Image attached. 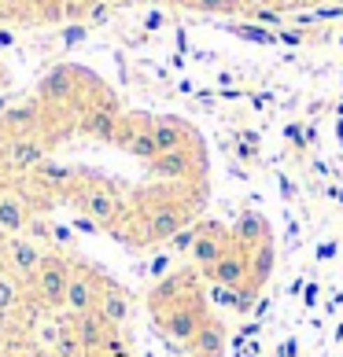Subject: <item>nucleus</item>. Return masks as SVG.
I'll list each match as a JSON object with an SVG mask.
<instances>
[{
    "label": "nucleus",
    "instance_id": "nucleus-9",
    "mask_svg": "<svg viewBox=\"0 0 343 357\" xmlns=\"http://www.w3.org/2000/svg\"><path fill=\"white\" fill-rule=\"evenodd\" d=\"M229 243H233V229H226V225H218V221H203V225H196V243L189 247V255H192L196 266L207 273L229 250Z\"/></svg>",
    "mask_w": 343,
    "mask_h": 357
},
{
    "label": "nucleus",
    "instance_id": "nucleus-24",
    "mask_svg": "<svg viewBox=\"0 0 343 357\" xmlns=\"http://www.w3.org/2000/svg\"><path fill=\"white\" fill-rule=\"evenodd\" d=\"M240 4H244L247 11H255V8H266V4H277V0H240Z\"/></svg>",
    "mask_w": 343,
    "mask_h": 357
},
{
    "label": "nucleus",
    "instance_id": "nucleus-11",
    "mask_svg": "<svg viewBox=\"0 0 343 357\" xmlns=\"http://www.w3.org/2000/svg\"><path fill=\"white\" fill-rule=\"evenodd\" d=\"M207 276H210L218 287H244L247 280H251V250L233 240L226 255H221L214 266L207 269Z\"/></svg>",
    "mask_w": 343,
    "mask_h": 357
},
{
    "label": "nucleus",
    "instance_id": "nucleus-7",
    "mask_svg": "<svg viewBox=\"0 0 343 357\" xmlns=\"http://www.w3.org/2000/svg\"><path fill=\"white\" fill-rule=\"evenodd\" d=\"M200 169H203V158L196 148L163 151L148 162V174L163 184H192V181H200Z\"/></svg>",
    "mask_w": 343,
    "mask_h": 357
},
{
    "label": "nucleus",
    "instance_id": "nucleus-20",
    "mask_svg": "<svg viewBox=\"0 0 343 357\" xmlns=\"http://www.w3.org/2000/svg\"><path fill=\"white\" fill-rule=\"evenodd\" d=\"M189 8L210 11V15H233V11H240L244 4H240V0H189Z\"/></svg>",
    "mask_w": 343,
    "mask_h": 357
},
{
    "label": "nucleus",
    "instance_id": "nucleus-17",
    "mask_svg": "<svg viewBox=\"0 0 343 357\" xmlns=\"http://www.w3.org/2000/svg\"><path fill=\"white\" fill-rule=\"evenodd\" d=\"M71 328H74V335H78V342H82V350H85V357H96V350L103 347V339H108L115 328H108L100 321V313H85V317H74L71 321Z\"/></svg>",
    "mask_w": 343,
    "mask_h": 357
},
{
    "label": "nucleus",
    "instance_id": "nucleus-5",
    "mask_svg": "<svg viewBox=\"0 0 343 357\" xmlns=\"http://www.w3.org/2000/svg\"><path fill=\"white\" fill-rule=\"evenodd\" d=\"M48 158V137H11L0 140V169L4 174L30 177Z\"/></svg>",
    "mask_w": 343,
    "mask_h": 357
},
{
    "label": "nucleus",
    "instance_id": "nucleus-1",
    "mask_svg": "<svg viewBox=\"0 0 343 357\" xmlns=\"http://www.w3.org/2000/svg\"><path fill=\"white\" fill-rule=\"evenodd\" d=\"M67 203L82 218H89L96 229H118L129 214V203L122 199V188L103 177H78L74 188L67 192Z\"/></svg>",
    "mask_w": 343,
    "mask_h": 357
},
{
    "label": "nucleus",
    "instance_id": "nucleus-23",
    "mask_svg": "<svg viewBox=\"0 0 343 357\" xmlns=\"http://www.w3.org/2000/svg\"><path fill=\"white\" fill-rule=\"evenodd\" d=\"M85 33H89V26H71V30H63V41H67V45H78Z\"/></svg>",
    "mask_w": 343,
    "mask_h": 357
},
{
    "label": "nucleus",
    "instance_id": "nucleus-2",
    "mask_svg": "<svg viewBox=\"0 0 343 357\" xmlns=\"http://www.w3.org/2000/svg\"><path fill=\"white\" fill-rule=\"evenodd\" d=\"M71 273H74V258L59 255V250H48L45 266L37 269V276L30 280V302L37 310H63L67 302V287H71Z\"/></svg>",
    "mask_w": 343,
    "mask_h": 357
},
{
    "label": "nucleus",
    "instance_id": "nucleus-26",
    "mask_svg": "<svg viewBox=\"0 0 343 357\" xmlns=\"http://www.w3.org/2000/svg\"><path fill=\"white\" fill-rule=\"evenodd\" d=\"M170 4H189V0H170Z\"/></svg>",
    "mask_w": 343,
    "mask_h": 357
},
{
    "label": "nucleus",
    "instance_id": "nucleus-8",
    "mask_svg": "<svg viewBox=\"0 0 343 357\" xmlns=\"http://www.w3.org/2000/svg\"><path fill=\"white\" fill-rule=\"evenodd\" d=\"M45 107L41 100H22V103H8V111L0 114V140L11 137H45Z\"/></svg>",
    "mask_w": 343,
    "mask_h": 357
},
{
    "label": "nucleus",
    "instance_id": "nucleus-18",
    "mask_svg": "<svg viewBox=\"0 0 343 357\" xmlns=\"http://www.w3.org/2000/svg\"><path fill=\"white\" fill-rule=\"evenodd\" d=\"M221 347H226V328H221L218 321H207L200 328V335L189 342L192 357H221Z\"/></svg>",
    "mask_w": 343,
    "mask_h": 357
},
{
    "label": "nucleus",
    "instance_id": "nucleus-21",
    "mask_svg": "<svg viewBox=\"0 0 343 357\" xmlns=\"http://www.w3.org/2000/svg\"><path fill=\"white\" fill-rule=\"evenodd\" d=\"M96 357H133V354H129V342L122 339V332H111L103 339V347L96 350Z\"/></svg>",
    "mask_w": 343,
    "mask_h": 357
},
{
    "label": "nucleus",
    "instance_id": "nucleus-10",
    "mask_svg": "<svg viewBox=\"0 0 343 357\" xmlns=\"http://www.w3.org/2000/svg\"><path fill=\"white\" fill-rule=\"evenodd\" d=\"M30 218H34L30 195H26L22 188H11V184H0V240L22 236Z\"/></svg>",
    "mask_w": 343,
    "mask_h": 357
},
{
    "label": "nucleus",
    "instance_id": "nucleus-14",
    "mask_svg": "<svg viewBox=\"0 0 343 357\" xmlns=\"http://www.w3.org/2000/svg\"><path fill=\"white\" fill-rule=\"evenodd\" d=\"M96 313H100V321L108 324V328L122 332V324L129 321V313H133V302H129L126 287H118L115 280H108V287H103V295L96 302Z\"/></svg>",
    "mask_w": 343,
    "mask_h": 357
},
{
    "label": "nucleus",
    "instance_id": "nucleus-19",
    "mask_svg": "<svg viewBox=\"0 0 343 357\" xmlns=\"http://www.w3.org/2000/svg\"><path fill=\"white\" fill-rule=\"evenodd\" d=\"M48 354H52V357H85V350H82V342H78L71 321L63 324V332L56 335V342H52V350H48Z\"/></svg>",
    "mask_w": 343,
    "mask_h": 357
},
{
    "label": "nucleus",
    "instance_id": "nucleus-25",
    "mask_svg": "<svg viewBox=\"0 0 343 357\" xmlns=\"http://www.w3.org/2000/svg\"><path fill=\"white\" fill-rule=\"evenodd\" d=\"M11 45H15V33H11V30H0V48H11Z\"/></svg>",
    "mask_w": 343,
    "mask_h": 357
},
{
    "label": "nucleus",
    "instance_id": "nucleus-27",
    "mask_svg": "<svg viewBox=\"0 0 343 357\" xmlns=\"http://www.w3.org/2000/svg\"><path fill=\"white\" fill-rule=\"evenodd\" d=\"M0 77H4V70H0Z\"/></svg>",
    "mask_w": 343,
    "mask_h": 357
},
{
    "label": "nucleus",
    "instance_id": "nucleus-12",
    "mask_svg": "<svg viewBox=\"0 0 343 357\" xmlns=\"http://www.w3.org/2000/svg\"><path fill=\"white\" fill-rule=\"evenodd\" d=\"M115 144L118 148H126L133 158L140 162H152L159 148H155V137H152V118H126L118 122V133H115Z\"/></svg>",
    "mask_w": 343,
    "mask_h": 357
},
{
    "label": "nucleus",
    "instance_id": "nucleus-22",
    "mask_svg": "<svg viewBox=\"0 0 343 357\" xmlns=\"http://www.w3.org/2000/svg\"><path fill=\"white\" fill-rule=\"evenodd\" d=\"M0 357H34V347H26V342H15L11 339L4 350H0Z\"/></svg>",
    "mask_w": 343,
    "mask_h": 357
},
{
    "label": "nucleus",
    "instance_id": "nucleus-3",
    "mask_svg": "<svg viewBox=\"0 0 343 357\" xmlns=\"http://www.w3.org/2000/svg\"><path fill=\"white\" fill-rule=\"evenodd\" d=\"M48 258V247L41 240H34V236H11V240L0 243V266H4L15 280H22L26 287H30V280L37 276V269L45 266Z\"/></svg>",
    "mask_w": 343,
    "mask_h": 357
},
{
    "label": "nucleus",
    "instance_id": "nucleus-6",
    "mask_svg": "<svg viewBox=\"0 0 343 357\" xmlns=\"http://www.w3.org/2000/svg\"><path fill=\"white\" fill-rule=\"evenodd\" d=\"M82 82H85L82 70L56 67V70H48L41 77V85H37V100H41V107H52V111L71 107V103H78V100H82V92H85Z\"/></svg>",
    "mask_w": 343,
    "mask_h": 357
},
{
    "label": "nucleus",
    "instance_id": "nucleus-16",
    "mask_svg": "<svg viewBox=\"0 0 343 357\" xmlns=\"http://www.w3.org/2000/svg\"><path fill=\"white\" fill-rule=\"evenodd\" d=\"M26 302H30V295H26V284L15 280L4 266H0V324H8L11 317H19L26 310Z\"/></svg>",
    "mask_w": 343,
    "mask_h": 357
},
{
    "label": "nucleus",
    "instance_id": "nucleus-13",
    "mask_svg": "<svg viewBox=\"0 0 343 357\" xmlns=\"http://www.w3.org/2000/svg\"><path fill=\"white\" fill-rule=\"evenodd\" d=\"M82 177L78 169H71V166H59V162H45L30 174V188L34 192H41V195H48V199H67V192L74 188V181Z\"/></svg>",
    "mask_w": 343,
    "mask_h": 357
},
{
    "label": "nucleus",
    "instance_id": "nucleus-4",
    "mask_svg": "<svg viewBox=\"0 0 343 357\" xmlns=\"http://www.w3.org/2000/svg\"><path fill=\"white\" fill-rule=\"evenodd\" d=\"M108 287V276L100 269L85 266V261H74V273H71V287H67V302L63 310L71 317H85V313H96V302Z\"/></svg>",
    "mask_w": 343,
    "mask_h": 357
},
{
    "label": "nucleus",
    "instance_id": "nucleus-15",
    "mask_svg": "<svg viewBox=\"0 0 343 357\" xmlns=\"http://www.w3.org/2000/svg\"><path fill=\"white\" fill-rule=\"evenodd\" d=\"M152 137H155V148L163 151H184V148H196V137L189 133V126L177 122V118H152Z\"/></svg>",
    "mask_w": 343,
    "mask_h": 357
}]
</instances>
